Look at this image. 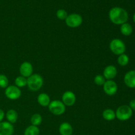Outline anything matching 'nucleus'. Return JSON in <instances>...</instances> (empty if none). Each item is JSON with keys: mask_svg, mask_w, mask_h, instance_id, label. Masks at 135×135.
<instances>
[{"mask_svg": "<svg viewBox=\"0 0 135 135\" xmlns=\"http://www.w3.org/2000/svg\"><path fill=\"white\" fill-rule=\"evenodd\" d=\"M109 18L111 22L117 25H121L127 22L129 15L125 9L119 7H115L110 9Z\"/></svg>", "mask_w": 135, "mask_h": 135, "instance_id": "f257e3e1", "label": "nucleus"}, {"mask_svg": "<svg viewBox=\"0 0 135 135\" xmlns=\"http://www.w3.org/2000/svg\"><path fill=\"white\" fill-rule=\"evenodd\" d=\"M44 84V79L39 74H32L27 78V86L32 91H38Z\"/></svg>", "mask_w": 135, "mask_h": 135, "instance_id": "f03ea898", "label": "nucleus"}, {"mask_svg": "<svg viewBox=\"0 0 135 135\" xmlns=\"http://www.w3.org/2000/svg\"><path fill=\"white\" fill-rule=\"evenodd\" d=\"M109 49L115 55H120L125 54L126 51V46L123 40L119 38L113 39L109 43Z\"/></svg>", "mask_w": 135, "mask_h": 135, "instance_id": "7ed1b4c3", "label": "nucleus"}, {"mask_svg": "<svg viewBox=\"0 0 135 135\" xmlns=\"http://www.w3.org/2000/svg\"><path fill=\"white\" fill-rule=\"evenodd\" d=\"M133 115V110L127 105H123L119 107L115 112L116 118L119 121H125L129 120Z\"/></svg>", "mask_w": 135, "mask_h": 135, "instance_id": "20e7f679", "label": "nucleus"}, {"mask_svg": "<svg viewBox=\"0 0 135 135\" xmlns=\"http://www.w3.org/2000/svg\"><path fill=\"white\" fill-rule=\"evenodd\" d=\"M50 112L55 115H61L63 114L66 110V106L60 100H53L48 105Z\"/></svg>", "mask_w": 135, "mask_h": 135, "instance_id": "39448f33", "label": "nucleus"}, {"mask_svg": "<svg viewBox=\"0 0 135 135\" xmlns=\"http://www.w3.org/2000/svg\"><path fill=\"white\" fill-rule=\"evenodd\" d=\"M65 21V24L67 25V26L75 28L79 27L82 25L83 19L81 15H80L79 14L72 13V14L67 15Z\"/></svg>", "mask_w": 135, "mask_h": 135, "instance_id": "423d86ee", "label": "nucleus"}, {"mask_svg": "<svg viewBox=\"0 0 135 135\" xmlns=\"http://www.w3.org/2000/svg\"><path fill=\"white\" fill-rule=\"evenodd\" d=\"M5 96L11 100H18L21 96V90L15 85L8 86L5 90Z\"/></svg>", "mask_w": 135, "mask_h": 135, "instance_id": "0eeeda50", "label": "nucleus"}, {"mask_svg": "<svg viewBox=\"0 0 135 135\" xmlns=\"http://www.w3.org/2000/svg\"><path fill=\"white\" fill-rule=\"evenodd\" d=\"M104 91L108 96H113L115 94L118 90L117 84L113 80H107L103 85Z\"/></svg>", "mask_w": 135, "mask_h": 135, "instance_id": "6e6552de", "label": "nucleus"}, {"mask_svg": "<svg viewBox=\"0 0 135 135\" xmlns=\"http://www.w3.org/2000/svg\"><path fill=\"white\" fill-rule=\"evenodd\" d=\"M62 102L65 106H73L76 102V96L71 91H66L62 95Z\"/></svg>", "mask_w": 135, "mask_h": 135, "instance_id": "1a4fd4ad", "label": "nucleus"}, {"mask_svg": "<svg viewBox=\"0 0 135 135\" xmlns=\"http://www.w3.org/2000/svg\"><path fill=\"white\" fill-rule=\"evenodd\" d=\"M20 73L21 76L25 78H28L29 76L32 75L33 67L32 65L28 61H25L21 65L19 68Z\"/></svg>", "mask_w": 135, "mask_h": 135, "instance_id": "9d476101", "label": "nucleus"}, {"mask_svg": "<svg viewBox=\"0 0 135 135\" xmlns=\"http://www.w3.org/2000/svg\"><path fill=\"white\" fill-rule=\"evenodd\" d=\"M14 131L13 124L8 121H2L0 123V135H13Z\"/></svg>", "mask_w": 135, "mask_h": 135, "instance_id": "9b49d317", "label": "nucleus"}, {"mask_svg": "<svg viewBox=\"0 0 135 135\" xmlns=\"http://www.w3.org/2000/svg\"><path fill=\"white\" fill-rule=\"evenodd\" d=\"M124 83L129 88H135V70H131L127 73L124 76Z\"/></svg>", "mask_w": 135, "mask_h": 135, "instance_id": "f8f14e48", "label": "nucleus"}, {"mask_svg": "<svg viewBox=\"0 0 135 135\" xmlns=\"http://www.w3.org/2000/svg\"><path fill=\"white\" fill-rule=\"evenodd\" d=\"M117 75V70L114 65L107 66L103 72V76L106 80H113Z\"/></svg>", "mask_w": 135, "mask_h": 135, "instance_id": "ddd939ff", "label": "nucleus"}, {"mask_svg": "<svg viewBox=\"0 0 135 135\" xmlns=\"http://www.w3.org/2000/svg\"><path fill=\"white\" fill-rule=\"evenodd\" d=\"M59 132L61 135H72L73 129L71 124L67 122H64L59 126Z\"/></svg>", "mask_w": 135, "mask_h": 135, "instance_id": "4468645a", "label": "nucleus"}, {"mask_svg": "<svg viewBox=\"0 0 135 135\" xmlns=\"http://www.w3.org/2000/svg\"><path fill=\"white\" fill-rule=\"evenodd\" d=\"M37 100H38V104L42 107H47L51 102L50 96L46 93L40 94L38 95Z\"/></svg>", "mask_w": 135, "mask_h": 135, "instance_id": "2eb2a0df", "label": "nucleus"}, {"mask_svg": "<svg viewBox=\"0 0 135 135\" xmlns=\"http://www.w3.org/2000/svg\"><path fill=\"white\" fill-rule=\"evenodd\" d=\"M5 116H6L8 122L11 124L15 123L17 122V119H18V113L15 109H9V110H8Z\"/></svg>", "mask_w": 135, "mask_h": 135, "instance_id": "dca6fc26", "label": "nucleus"}, {"mask_svg": "<svg viewBox=\"0 0 135 135\" xmlns=\"http://www.w3.org/2000/svg\"><path fill=\"white\" fill-rule=\"evenodd\" d=\"M133 26L131 25L128 22H125V23L121 25L120 27V31H121V34L125 36H129L131 34L133 33Z\"/></svg>", "mask_w": 135, "mask_h": 135, "instance_id": "f3484780", "label": "nucleus"}, {"mask_svg": "<svg viewBox=\"0 0 135 135\" xmlns=\"http://www.w3.org/2000/svg\"><path fill=\"white\" fill-rule=\"evenodd\" d=\"M102 117L106 121H113L116 118L115 112L112 109H106L103 112Z\"/></svg>", "mask_w": 135, "mask_h": 135, "instance_id": "a211bd4d", "label": "nucleus"}, {"mask_svg": "<svg viewBox=\"0 0 135 135\" xmlns=\"http://www.w3.org/2000/svg\"><path fill=\"white\" fill-rule=\"evenodd\" d=\"M40 129L38 127L30 125L28 126L24 132V135H39Z\"/></svg>", "mask_w": 135, "mask_h": 135, "instance_id": "6ab92c4d", "label": "nucleus"}, {"mask_svg": "<svg viewBox=\"0 0 135 135\" xmlns=\"http://www.w3.org/2000/svg\"><path fill=\"white\" fill-rule=\"evenodd\" d=\"M15 84L16 86L18 88H22L27 85V79L22 76H18L15 80Z\"/></svg>", "mask_w": 135, "mask_h": 135, "instance_id": "aec40b11", "label": "nucleus"}, {"mask_svg": "<svg viewBox=\"0 0 135 135\" xmlns=\"http://www.w3.org/2000/svg\"><path fill=\"white\" fill-rule=\"evenodd\" d=\"M30 122H31L32 125L34 126H39L42 122V117L41 115L39 113H35V114L32 115L30 118Z\"/></svg>", "mask_w": 135, "mask_h": 135, "instance_id": "412c9836", "label": "nucleus"}, {"mask_svg": "<svg viewBox=\"0 0 135 135\" xmlns=\"http://www.w3.org/2000/svg\"><path fill=\"white\" fill-rule=\"evenodd\" d=\"M129 62V57L127 54H123L119 55L117 58V63L121 66H126Z\"/></svg>", "mask_w": 135, "mask_h": 135, "instance_id": "4be33fe9", "label": "nucleus"}, {"mask_svg": "<svg viewBox=\"0 0 135 135\" xmlns=\"http://www.w3.org/2000/svg\"><path fill=\"white\" fill-rule=\"evenodd\" d=\"M9 85V79L5 75H0V87L2 88H6Z\"/></svg>", "mask_w": 135, "mask_h": 135, "instance_id": "5701e85b", "label": "nucleus"}, {"mask_svg": "<svg viewBox=\"0 0 135 135\" xmlns=\"http://www.w3.org/2000/svg\"><path fill=\"white\" fill-rule=\"evenodd\" d=\"M94 80L95 84L98 86H103L104 84V83H105V82L106 81L104 76L102 75H96L94 77Z\"/></svg>", "mask_w": 135, "mask_h": 135, "instance_id": "b1692460", "label": "nucleus"}, {"mask_svg": "<svg viewBox=\"0 0 135 135\" xmlns=\"http://www.w3.org/2000/svg\"><path fill=\"white\" fill-rule=\"evenodd\" d=\"M56 15H57V17L59 20L65 21V20L66 19V18H67L68 14H67V12L65 10L60 9H59V10H57V11Z\"/></svg>", "mask_w": 135, "mask_h": 135, "instance_id": "393cba45", "label": "nucleus"}, {"mask_svg": "<svg viewBox=\"0 0 135 135\" xmlns=\"http://www.w3.org/2000/svg\"><path fill=\"white\" fill-rule=\"evenodd\" d=\"M129 107L133 111H135V100H132L129 103Z\"/></svg>", "mask_w": 135, "mask_h": 135, "instance_id": "a878e982", "label": "nucleus"}, {"mask_svg": "<svg viewBox=\"0 0 135 135\" xmlns=\"http://www.w3.org/2000/svg\"><path fill=\"white\" fill-rule=\"evenodd\" d=\"M5 112L3 110H2L1 109H0V123L2 122L3 120L4 117H5Z\"/></svg>", "mask_w": 135, "mask_h": 135, "instance_id": "bb28decb", "label": "nucleus"}, {"mask_svg": "<svg viewBox=\"0 0 135 135\" xmlns=\"http://www.w3.org/2000/svg\"><path fill=\"white\" fill-rule=\"evenodd\" d=\"M133 21H134V22L135 23V13L134 14V15H133Z\"/></svg>", "mask_w": 135, "mask_h": 135, "instance_id": "cd10ccee", "label": "nucleus"}]
</instances>
